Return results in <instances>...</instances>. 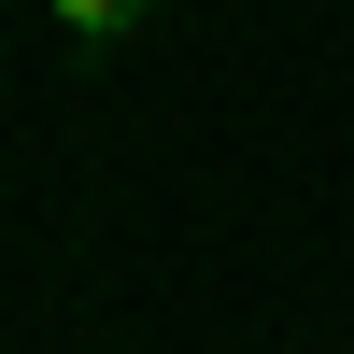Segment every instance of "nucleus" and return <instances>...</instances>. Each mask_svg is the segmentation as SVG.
<instances>
[{
	"label": "nucleus",
	"mask_w": 354,
	"mask_h": 354,
	"mask_svg": "<svg viewBox=\"0 0 354 354\" xmlns=\"http://www.w3.org/2000/svg\"><path fill=\"white\" fill-rule=\"evenodd\" d=\"M142 0H57V28H85V43H100V28H128Z\"/></svg>",
	"instance_id": "nucleus-1"
}]
</instances>
